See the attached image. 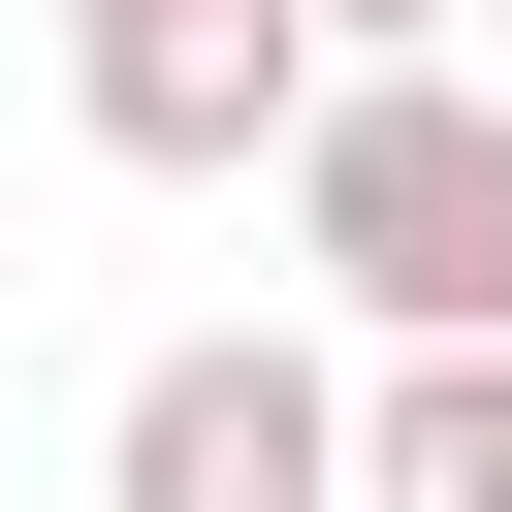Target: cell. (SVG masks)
<instances>
[{
  "label": "cell",
  "instance_id": "obj_2",
  "mask_svg": "<svg viewBox=\"0 0 512 512\" xmlns=\"http://www.w3.org/2000/svg\"><path fill=\"white\" fill-rule=\"evenodd\" d=\"M64 96H96L128 192H256V160L352 96V32H320V0H64Z\"/></svg>",
  "mask_w": 512,
  "mask_h": 512
},
{
  "label": "cell",
  "instance_id": "obj_4",
  "mask_svg": "<svg viewBox=\"0 0 512 512\" xmlns=\"http://www.w3.org/2000/svg\"><path fill=\"white\" fill-rule=\"evenodd\" d=\"M352 512H512V320H480V352H384V384H352Z\"/></svg>",
  "mask_w": 512,
  "mask_h": 512
},
{
  "label": "cell",
  "instance_id": "obj_5",
  "mask_svg": "<svg viewBox=\"0 0 512 512\" xmlns=\"http://www.w3.org/2000/svg\"><path fill=\"white\" fill-rule=\"evenodd\" d=\"M320 32H352V64H448V0H320Z\"/></svg>",
  "mask_w": 512,
  "mask_h": 512
},
{
  "label": "cell",
  "instance_id": "obj_3",
  "mask_svg": "<svg viewBox=\"0 0 512 512\" xmlns=\"http://www.w3.org/2000/svg\"><path fill=\"white\" fill-rule=\"evenodd\" d=\"M96 512H352V384H320L288 320H192V352H128Z\"/></svg>",
  "mask_w": 512,
  "mask_h": 512
},
{
  "label": "cell",
  "instance_id": "obj_1",
  "mask_svg": "<svg viewBox=\"0 0 512 512\" xmlns=\"http://www.w3.org/2000/svg\"><path fill=\"white\" fill-rule=\"evenodd\" d=\"M288 256H320L384 352H480V320H512V96H480V64H352V96L288 128Z\"/></svg>",
  "mask_w": 512,
  "mask_h": 512
}]
</instances>
